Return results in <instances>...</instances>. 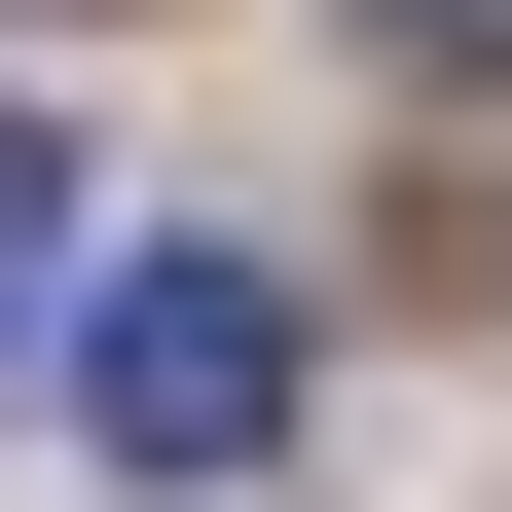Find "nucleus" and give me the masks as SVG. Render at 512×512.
Masks as SVG:
<instances>
[{
    "label": "nucleus",
    "instance_id": "obj_1",
    "mask_svg": "<svg viewBox=\"0 0 512 512\" xmlns=\"http://www.w3.org/2000/svg\"><path fill=\"white\" fill-rule=\"evenodd\" d=\"M74 439L183 512H256V439H293V293L256 256H74Z\"/></svg>",
    "mask_w": 512,
    "mask_h": 512
},
{
    "label": "nucleus",
    "instance_id": "obj_2",
    "mask_svg": "<svg viewBox=\"0 0 512 512\" xmlns=\"http://www.w3.org/2000/svg\"><path fill=\"white\" fill-rule=\"evenodd\" d=\"M0 366H74V147L0 110Z\"/></svg>",
    "mask_w": 512,
    "mask_h": 512
}]
</instances>
